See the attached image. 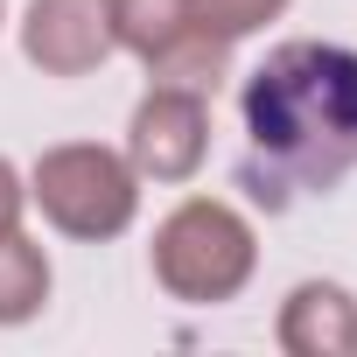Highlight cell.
Segmentation results:
<instances>
[{
	"mask_svg": "<svg viewBox=\"0 0 357 357\" xmlns=\"http://www.w3.org/2000/svg\"><path fill=\"white\" fill-rule=\"evenodd\" d=\"M112 8V43L126 50V56H161L175 36H183L197 15H190V0H105Z\"/></svg>",
	"mask_w": 357,
	"mask_h": 357,
	"instance_id": "obj_9",
	"label": "cell"
},
{
	"mask_svg": "<svg viewBox=\"0 0 357 357\" xmlns=\"http://www.w3.org/2000/svg\"><path fill=\"white\" fill-rule=\"evenodd\" d=\"M259 266L252 225L225 197H190L175 204L154 231V280L175 301H231Z\"/></svg>",
	"mask_w": 357,
	"mask_h": 357,
	"instance_id": "obj_2",
	"label": "cell"
},
{
	"mask_svg": "<svg viewBox=\"0 0 357 357\" xmlns=\"http://www.w3.org/2000/svg\"><path fill=\"white\" fill-rule=\"evenodd\" d=\"M287 357H357V294L336 280H301L273 322Z\"/></svg>",
	"mask_w": 357,
	"mask_h": 357,
	"instance_id": "obj_6",
	"label": "cell"
},
{
	"mask_svg": "<svg viewBox=\"0 0 357 357\" xmlns=\"http://www.w3.org/2000/svg\"><path fill=\"white\" fill-rule=\"evenodd\" d=\"M225 70H231V43H225V36H211L204 22H190L183 36L161 50V56H147V77H154V84L197 91V98H211V91L225 84Z\"/></svg>",
	"mask_w": 357,
	"mask_h": 357,
	"instance_id": "obj_7",
	"label": "cell"
},
{
	"mask_svg": "<svg viewBox=\"0 0 357 357\" xmlns=\"http://www.w3.org/2000/svg\"><path fill=\"white\" fill-rule=\"evenodd\" d=\"M0 22H8V0H0Z\"/></svg>",
	"mask_w": 357,
	"mask_h": 357,
	"instance_id": "obj_12",
	"label": "cell"
},
{
	"mask_svg": "<svg viewBox=\"0 0 357 357\" xmlns=\"http://www.w3.org/2000/svg\"><path fill=\"white\" fill-rule=\"evenodd\" d=\"M43 301H50V252L22 225L0 231V329L43 315Z\"/></svg>",
	"mask_w": 357,
	"mask_h": 357,
	"instance_id": "obj_8",
	"label": "cell"
},
{
	"mask_svg": "<svg viewBox=\"0 0 357 357\" xmlns=\"http://www.w3.org/2000/svg\"><path fill=\"white\" fill-rule=\"evenodd\" d=\"M112 8L105 0H29L22 15V56L43 77H84L112 56Z\"/></svg>",
	"mask_w": 357,
	"mask_h": 357,
	"instance_id": "obj_5",
	"label": "cell"
},
{
	"mask_svg": "<svg viewBox=\"0 0 357 357\" xmlns=\"http://www.w3.org/2000/svg\"><path fill=\"white\" fill-rule=\"evenodd\" d=\"M29 197L36 211L63 231V238H84V245H105L133 225L140 211V175L126 154L98 147V140H70V147H50L29 175Z\"/></svg>",
	"mask_w": 357,
	"mask_h": 357,
	"instance_id": "obj_3",
	"label": "cell"
},
{
	"mask_svg": "<svg viewBox=\"0 0 357 357\" xmlns=\"http://www.w3.org/2000/svg\"><path fill=\"white\" fill-rule=\"evenodd\" d=\"M211 154V98L197 91H175V84H154L140 105H133V126H126V161L140 183H190Z\"/></svg>",
	"mask_w": 357,
	"mask_h": 357,
	"instance_id": "obj_4",
	"label": "cell"
},
{
	"mask_svg": "<svg viewBox=\"0 0 357 357\" xmlns=\"http://www.w3.org/2000/svg\"><path fill=\"white\" fill-rule=\"evenodd\" d=\"M190 15H197L211 36L238 43V36H252V29L280 22V15H287V0H190Z\"/></svg>",
	"mask_w": 357,
	"mask_h": 357,
	"instance_id": "obj_10",
	"label": "cell"
},
{
	"mask_svg": "<svg viewBox=\"0 0 357 357\" xmlns=\"http://www.w3.org/2000/svg\"><path fill=\"white\" fill-rule=\"evenodd\" d=\"M22 204H29V190H22L15 161L0 154V231H15V225H22Z\"/></svg>",
	"mask_w": 357,
	"mask_h": 357,
	"instance_id": "obj_11",
	"label": "cell"
},
{
	"mask_svg": "<svg viewBox=\"0 0 357 357\" xmlns=\"http://www.w3.org/2000/svg\"><path fill=\"white\" fill-rule=\"evenodd\" d=\"M245 133L308 190H329L357 161V50L343 43H280L245 77Z\"/></svg>",
	"mask_w": 357,
	"mask_h": 357,
	"instance_id": "obj_1",
	"label": "cell"
}]
</instances>
